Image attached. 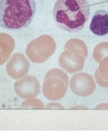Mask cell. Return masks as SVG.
<instances>
[{"label":"cell","mask_w":108,"mask_h":131,"mask_svg":"<svg viewBox=\"0 0 108 131\" xmlns=\"http://www.w3.org/2000/svg\"><path fill=\"white\" fill-rule=\"evenodd\" d=\"M30 63L26 56L16 53L12 56L7 65V71L11 78L18 79L23 78L28 73Z\"/></svg>","instance_id":"ba28073f"},{"label":"cell","mask_w":108,"mask_h":131,"mask_svg":"<svg viewBox=\"0 0 108 131\" xmlns=\"http://www.w3.org/2000/svg\"><path fill=\"white\" fill-rule=\"evenodd\" d=\"M15 47V40L11 35L0 34V66L7 61Z\"/></svg>","instance_id":"30bf717a"},{"label":"cell","mask_w":108,"mask_h":131,"mask_svg":"<svg viewBox=\"0 0 108 131\" xmlns=\"http://www.w3.org/2000/svg\"><path fill=\"white\" fill-rule=\"evenodd\" d=\"M68 86V75L60 69H53L46 74L42 91L48 99L58 101L64 96Z\"/></svg>","instance_id":"277c9868"},{"label":"cell","mask_w":108,"mask_h":131,"mask_svg":"<svg viewBox=\"0 0 108 131\" xmlns=\"http://www.w3.org/2000/svg\"><path fill=\"white\" fill-rule=\"evenodd\" d=\"M15 92L23 99H32L40 93V86L36 78L27 75L15 83Z\"/></svg>","instance_id":"52a82bcc"},{"label":"cell","mask_w":108,"mask_h":131,"mask_svg":"<svg viewBox=\"0 0 108 131\" xmlns=\"http://www.w3.org/2000/svg\"><path fill=\"white\" fill-rule=\"evenodd\" d=\"M90 29L98 36L108 34V13L103 10L97 11L91 19Z\"/></svg>","instance_id":"9c48e42d"},{"label":"cell","mask_w":108,"mask_h":131,"mask_svg":"<svg viewBox=\"0 0 108 131\" xmlns=\"http://www.w3.org/2000/svg\"><path fill=\"white\" fill-rule=\"evenodd\" d=\"M92 55L94 59L98 63L108 57V42H102L97 45L94 49Z\"/></svg>","instance_id":"7c38bea8"},{"label":"cell","mask_w":108,"mask_h":131,"mask_svg":"<svg viewBox=\"0 0 108 131\" xmlns=\"http://www.w3.org/2000/svg\"><path fill=\"white\" fill-rule=\"evenodd\" d=\"M70 89L80 97H87L92 94L96 88L92 77L88 74L79 73L73 75L70 80Z\"/></svg>","instance_id":"8992f818"},{"label":"cell","mask_w":108,"mask_h":131,"mask_svg":"<svg viewBox=\"0 0 108 131\" xmlns=\"http://www.w3.org/2000/svg\"><path fill=\"white\" fill-rule=\"evenodd\" d=\"M20 107L26 109H43L44 106L40 100L31 99L22 102L20 105Z\"/></svg>","instance_id":"4fadbf2b"},{"label":"cell","mask_w":108,"mask_h":131,"mask_svg":"<svg viewBox=\"0 0 108 131\" xmlns=\"http://www.w3.org/2000/svg\"><path fill=\"white\" fill-rule=\"evenodd\" d=\"M56 24L69 32L84 28L89 19L90 8L87 0H57L53 10Z\"/></svg>","instance_id":"6da1fadb"},{"label":"cell","mask_w":108,"mask_h":131,"mask_svg":"<svg viewBox=\"0 0 108 131\" xmlns=\"http://www.w3.org/2000/svg\"><path fill=\"white\" fill-rule=\"evenodd\" d=\"M55 49L56 44L53 38L43 34L29 43L26 49V54L31 62L42 63L53 55Z\"/></svg>","instance_id":"5b68a950"},{"label":"cell","mask_w":108,"mask_h":131,"mask_svg":"<svg viewBox=\"0 0 108 131\" xmlns=\"http://www.w3.org/2000/svg\"><path fill=\"white\" fill-rule=\"evenodd\" d=\"M95 78L100 86L108 87V56L99 62V68L95 71Z\"/></svg>","instance_id":"8fae6325"},{"label":"cell","mask_w":108,"mask_h":131,"mask_svg":"<svg viewBox=\"0 0 108 131\" xmlns=\"http://www.w3.org/2000/svg\"><path fill=\"white\" fill-rule=\"evenodd\" d=\"M107 1H108V0H107Z\"/></svg>","instance_id":"2e32d148"},{"label":"cell","mask_w":108,"mask_h":131,"mask_svg":"<svg viewBox=\"0 0 108 131\" xmlns=\"http://www.w3.org/2000/svg\"><path fill=\"white\" fill-rule=\"evenodd\" d=\"M64 50L58 59L60 67L70 74L81 71L88 56L86 44L79 39H71L65 44Z\"/></svg>","instance_id":"3957f363"},{"label":"cell","mask_w":108,"mask_h":131,"mask_svg":"<svg viewBox=\"0 0 108 131\" xmlns=\"http://www.w3.org/2000/svg\"><path fill=\"white\" fill-rule=\"evenodd\" d=\"M47 108H57V109H63L64 107L61 105L57 103H50L46 106Z\"/></svg>","instance_id":"5bb4252c"},{"label":"cell","mask_w":108,"mask_h":131,"mask_svg":"<svg viewBox=\"0 0 108 131\" xmlns=\"http://www.w3.org/2000/svg\"><path fill=\"white\" fill-rule=\"evenodd\" d=\"M35 12V0H0V27L24 28L31 23Z\"/></svg>","instance_id":"7a4b0ae2"},{"label":"cell","mask_w":108,"mask_h":131,"mask_svg":"<svg viewBox=\"0 0 108 131\" xmlns=\"http://www.w3.org/2000/svg\"><path fill=\"white\" fill-rule=\"evenodd\" d=\"M108 108V104H101L96 107V109H104Z\"/></svg>","instance_id":"9a60e30c"}]
</instances>
